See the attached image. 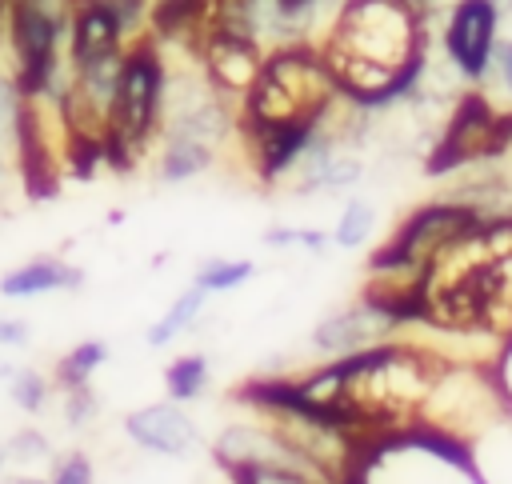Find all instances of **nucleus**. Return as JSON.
<instances>
[{
	"mask_svg": "<svg viewBox=\"0 0 512 484\" xmlns=\"http://www.w3.org/2000/svg\"><path fill=\"white\" fill-rule=\"evenodd\" d=\"M316 48L348 108H384L420 80L424 20L416 0H344Z\"/></svg>",
	"mask_w": 512,
	"mask_h": 484,
	"instance_id": "f257e3e1",
	"label": "nucleus"
},
{
	"mask_svg": "<svg viewBox=\"0 0 512 484\" xmlns=\"http://www.w3.org/2000/svg\"><path fill=\"white\" fill-rule=\"evenodd\" d=\"M424 324L512 328V220H480L420 268Z\"/></svg>",
	"mask_w": 512,
	"mask_h": 484,
	"instance_id": "f03ea898",
	"label": "nucleus"
},
{
	"mask_svg": "<svg viewBox=\"0 0 512 484\" xmlns=\"http://www.w3.org/2000/svg\"><path fill=\"white\" fill-rule=\"evenodd\" d=\"M340 104L320 48L308 40H288L264 52L252 88L236 100V132L280 128V124H324Z\"/></svg>",
	"mask_w": 512,
	"mask_h": 484,
	"instance_id": "7ed1b4c3",
	"label": "nucleus"
},
{
	"mask_svg": "<svg viewBox=\"0 0 512 484\" xmlns=\"http://www.w3.org/2000/svg\"><path fill=\"white\" fill-rule=\"evenodd\" d=\"M164 92H168V68L160 44L144 32L128 44L116 84L108 96L104 116V168L112 172H136L160 144L164 132Z\"/></svg>",
	"mask_w": 512,
	"mask_h": 484,
	"instance_id": "20e7f679",
	"label": "nucleus"
},
{
	"mask_svg": "<svg viewBox=\"0 0 512 484\" xmlns=\"http://www.w3.org/2000/svg\"><path fill=\"white\" fill-rule=\"evenodd\" d=\"M480 224V208L464 204V200H436L416 208L396 236L372 256L368 272H420L440 248H448L452 240H460L468 228Z\"/></svg>",
	"mask_w": 512,
	"mask_h": 484,
	"instance_id": "39448f33",
	"label": "nucleus"
},
{
	"mask_svg": "<svg viewBox=\"0 0 512 484\" xmlns=\"http://www.w3.org/2000/svg\"><path fill=\"white\" fill-rule=\"evenodd\" d=\"M512 144V124L508 116L492 112V104L484 96H464L440 136V144L432 148L428 156V172L440 176V172H452L460 164H472V160H488V156H500L504 148Z\"/></svg>",
	"mask_w": 512,
	"mask_h": 484,
	"instance_id": "423d86ee",
	"label": "nucleus"
},
{
	"mask_svg": "<svg viewBox=\"0 0 512 484\" xmlns=\"http://www.w3.org/2000/svg\"><path fill=\"white\" fill-rule=\"evenodd\" d=\"M192 60L200 64V76L208 80V88L220 92L228 104H236L252 88V80L264 64V40L248 28H216L196 48Z\"/></svg>",
	"mask_w": 512,
	"mask_h": 484,
	"instance_id": "0eeeda50",
	"label": "nucleus"
},
{
	"mask_svg": "<svg viewBox=\"0 0 512 484\" xmlns=\"http://www.w3.org/2000/svg\"><path fill=\"white\" fill-rule=\"evenodd\" d=\"M496 24H500L496 0H456L444 24V52L464 80L488 76L492 52H496Z\"/></svg>",
	"mask_w": 512,
	"mask_h": 484,
	"instance_id": "6e6552de",
	"label": "nucleus"
},
{
	"mask_svg": "<svg viewBox=\"0 0 512 484\" xmlns=\"http://www.w3.org/2000/svg\"><path fill=\"white\" fill-rule=\"evenodd\" d=\"M124 436L144 448V452H156V456H184L196 448L200 432H196V420L184 412V404L176 400H156V404H144L136 412L124 416Z\"/></svg>",
	"mask_w": 512,
	"mask_h": 484,
	"instance_id": "1a4fd4ad",
	"label": "nucleus"
},
{
	"mask_svg": "<svg viewBox=\"0 0 512 484\" xmlns=\"http://www.w3.org/2000/svg\"><path fill=\"white\" fill-rule=\"evenodd\" d=\"M392 332H396V324L380 308H372L368 300H356V304L324 316L312 328V348L324 352V356H348V352L392 340Z\"/></svg>",
	"mask_w": 512,
	"mask_h": 484,
	"instance_id": "9d476101",
	"label": "nucleus"
},
{
	"mask_svg": "<svg viewBox=\"0 0 512 484\" xmlns=\"http://www.w3.org/2000/svg\"><path fill=\"white\" fill-rule=\"evenodd\" d=\"M84 272L60 256H32L24 264H16L12 272L0 276V296L8 300H32L44 292H64V288H80Z\"/></svg>",
	"mask_w": 512,
	"mask_h": 484,
	"instance_id": "9b49d317",
	"label": "nucleus"
},
{
	"mask_svg": "<svg viewBox=\"0 0 512 484\" xmlns=\"http://www.w3.org/2000/svg\"><path fill=\"white\" fill-rule=\"evenodd\" d=\"M232 484H332L324 472H316L308 460H300L292 448L264 456V460H240V464H224Z\"/></svg>",
	"mask_w": 512,
	"mask_h": 484,
	"instance_id": "f8f14e48",
	"label": "nucleus"
},
{
	"mask_svg": "<svg viewBox=\"0 0 512 484\" xmlns=\"http://www.w3.org/2000/svg\"><path fill=\"white\" fill-rule=\"evenodd\" d=\"M216 148L200 144V140H188V136H160L156 144V176L160 184H184V180H196L204 176L212 164H216Z\"/></svg>",
	"mask_w": 512,
	"mask_h": 484,
	"instance_id": "ddd939ff",
	"label": "nucleus"
},
{
	"mask_svg": "<svg viewBox=\"0 0 512 484\" xmlns=\"http://www.w3.org/2000/svg\"><path fill=\"white\" fill-rule=\"evenodd\" d=\"M208 380H212V364L204 352H180L176 360H168L164 368V392L168 400L176 404H188V400H200L208 392Z\"/></svg>",
	"mask_w": 512,
	"mask_h": 484,
	"instance_id": "4468645a",
	"label": "nucleus"
},
{
	"mask_svg": "<svg viewBox=\"0 0 512 484\" xmlns=\"http://www.w3.org/2000/svg\"><path fill=\"white\" fill-rule=\"evenodd\" d=\"M204 304H208V292H200L196 284L192 288H184L172 304H168V312L144 332V340L152 344V348H164V344H172L176 336H184L196 320H200V312H204Z\"/></svg>",
	"mask_w": 512,
	"mask_h": 484,
	"instance_id": "2eb2a0df",
	"label": "nucleus"
},
{
	"mask_svg": "<svg viewBox=\"0 0 512 484\" xmlns=\"http://www.w3.org/2000/svg\"><path fill=\"white\" fill-rule=\"evenodd\" d=\"M104 360H108V344H104V340H80V344H72V348L56 360L52 380H56L60 388L92 384V376L104 368Z\"/></svg>",
	"mask_w": 512,
	"mask_h": 484,
	"instance_id": "dca6fc26",
	"label": "nucleus"
},
{
	"mask_svg": "<svg viewBox=\"0 0 512 484\" xmlns=\"http://www.w3.org/2000/svg\"><path fill=\"white\" fill-rule=\"evenodd\" d=\"M256 276V260H248V256H232V260H224V256H212V260H204L200 268H196V276H192V284L200 288V292H232V288H244L248 280Z\"/></svg>",
	"mask_w": 512,
	"mask_h": 484,
	"instance_id": "f3484780",
	"label": "nucleus"
},
{
	"mask_svg": "<svg viewBox=\"0 0 512 484\" xmlns=\"http://www.w3.org/2000/svg\"><path fill=\"white\" fill-rule=\"evenodd\" d=\"M372 228H376V208H372L368 200L352 196V200L340 208L336 228H332L328 236H332V244H336V248H360V244L372 236Z\"/></svg>",
	"mask_w": 512,
	"mask_h": 484,
	"instance_id": "a211bd4d",
	"label": "nucleus"
},
{
	"mask_svg": "<svg viewBox=\"0 0 512 484\" xmlns=\"http://www.w3.org/2000/svg\"><path fill=\"white\" fill-rule=\"evenodd\" d=\"M8 396H12V404H16L20 412L36 416V412H44V408H48L52 380H48L40 368H32V364L12 368V376H8Z\"/></svg>",
	"mask_w": 512,
	"mask_h": 484,
	"instance_id": "6ab92c4d",
	"label": "nucleus"
},
{
	"mask_svg": "<svg viewBox=\"0 0 512 484\" xmlns=\"http://www.w3.org/2000/svg\"><path fill=\"white\" fill-rule=\"evenodd\" d=\"M4 452H8V460H16V464H48L56 452H52V440L36 428V424H24V428H16L12 436H8V444H4Z\"/></svg>",
	"mask_w": 512,
	"mask_h": 484,
	"instance_id": "aec40b11",
	"label": "nucleus"
},
{
	"mask_svg": "<svg viewBox=\"0 0 512 484\" xmlns=\"http://www.w3.org/2000/svg\"><path fill=\"white\" fill-rule=\"evenodd\" d=\"M20 116H24V96L16 92L12 72H4V68H0V144H4V152H16Z\"/></svg>",
	"mask_w": 512,
	"mask_h": 484,
	"instance_id": "412c9836",
	"label": "nucleus"
},
{
	"mask_svg": "<svg viewBox=\"0 0 512 484\" xmlns=\"http://www.w3.org/2000/svg\"><path fill=\"white\" fill-rule=\"evenodd\" d=\"M96 416H100V396H96L92 384L64 388V424H68L72 432H84Z\"/></svg>",
	"mask_w": 512,
	"mask_h": 484,
	"instance_id": "4be33fe9",
	"label": "nucleus"
},
{
	"mask_svg": "<svg viewBox=\"0 0 512 484\" xmlns=\"http://www.w3.org/2000/svg\"><path fill=\"white\" fill-rule=\"evenodd\" d=\"M48 484H96V468L84 452H60L48 460Z\"/></svg>",
	"mask_w": 512,
	"mask_h": 484,
	"instance_id": "5701e85b",
	"label": "nucleus"
},
{
	"mask_svg": "<svg viewBox=\"0 0 512 484\" xmlns=\"http://www.w3.org/2000/svg\"><path fill=\"white\" fill-rule=\"evenodd\" d=\"M328 232L320 228H268L264 232V244L268 248H308V252H324L328 248Z\"/></svg>",
	"mask_w": 512,
	"mask_h": 484,
	"instance_id": "b1692460",
	"label": "nucleus"
},
{
	"mask_svg": "<svg viewBox=\"0 0 512 484\" xmlns=\"http://www.w3.org/2000/svg\"><path fill=\"white\" fill-rule=\"evenodd\" d=\"M28 336H32V328H28L24 320H8V316H0V344H4V348H24Z\"/></svg>",
	"mask_w": 512,
	"mask_h": 484,
	"instance_id": "393cba45",
	"label": "nucleus"
},
{
	"mask_svg": "<svg viewBox=\"0 0 512 484\" xmlns=\"http://www.w3.org/2000/svg\"><path fill=\"white\" fill-rule=\"evenodd\" d=\"M492 60H496V68H500V80H504V88L512 92V40H496V52H492Z\"/></svg>",
	"mask_w": 512,
	"mask_h": 484,
	"instance_id": "a878e982",
	"label": "nucleus"
},
{
	"mask_svg": "<svg viewBox=\"0 0 512 484\" xmlns=\"http://www.w3.org/2000/svg\"><path fill=\"white\" fill-rule=\"evenodd\" d=\"M0 484H48L44 476H32V472H16V476H4Z\"/></svg>",
	"mask_w": 512,
	"mask_h": 484,
	"instance_id": "bb28decb",
	"label": "nucleus"
},
{
	"mask_svg": "<svg viewBox=\"0 0 512 484\" xmlns=\"http://www.w3.org/2000/svg\"><path fill=\"white\" fill-rule=\"evenodd\" d=\"M4 168H8V152H4V144H0V180H4Z\"/></svg>",
	"mask_w": 512,
	"mask_h": 484,
	"instance_id": "cd10ccee",
	"label": "nucleus"
},
{
	"mask_svg": "<svg viewBox=\"0 0 512 484\" xmlns=\"http://www.w3.org/2000/svg\"><path fill=\"white\" fill-rule=\"evenodd\" d=\"M4 464H8V452H4V444H0V472H4Z\"/></svg>",
	"mask_w": 512,
	"mask_h": 484,
	"instance_id": "c85d7f7f",
	"label": "nucleus"
}]
</instances>
